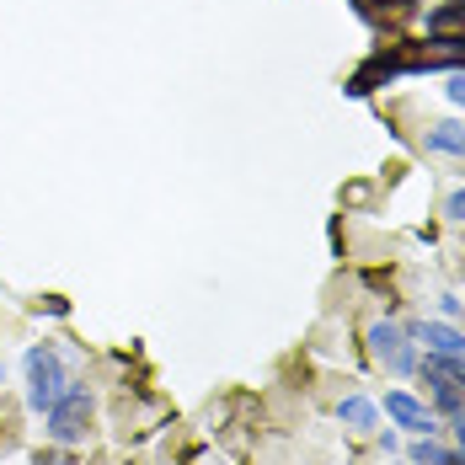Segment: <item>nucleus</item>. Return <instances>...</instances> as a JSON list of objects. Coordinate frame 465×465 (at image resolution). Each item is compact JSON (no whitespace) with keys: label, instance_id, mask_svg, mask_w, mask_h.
<instances>
[{"label":"nucleus","instance_id":"8","mask_svg":"<svg viewBox=\"0 0 465 465\" xmlns=\"http://www.w3.org/2000/svg\"><path fill=\"white\" fill-rule=\"evenodd\" d=\"M337 418L348 422V428H374V418H380V407H374L370 396H342Z\"/></svg>","mask_w":465,"mask_h":465},{"label":"nucleus","instance_id":"17","mask_svg":"<svg viewBox=\"0 0 465 465\" xmlns=\"http://www.w3.org/2000/svg\"><path fill=\"white\" fill-rule=\"evenodd\" d=\"M407 465H412V460H407Z\"/></svg>","mask_w":465,"mask_h":465},{"label":"nucleus","instance_id":"11","mask_svg":"<svg viewBox=\"0 0 465 465\" xmlns=\"http://www.w3.org/2000/svg\"><path fill=\"white\" fill-rule=\"evenodd\" d=\"M38 311H48V316H70V300H64V294H44Z\"/></svg>","mask_w":465,"mask_h":465},{"label":"nucleus","instance_id":"1","mask_svg":"<svg viewBox=\"0 0 465 465\" xmlns=\"http://www.w3.org/2000/svg\"><path fill=\"white\" fill-rule=\"evenodd\" d=\"M22 374H27V407L33 412H48V407H59V396L75 385L70 370H64V353L59 348H33L27 359H22Z\"/></svg>","mask_w":465,"mask_h":465},{"label":"nucleus","instance_id":"2","mask_svg":"<svg viewBox=\"0 0 465 465\" xmlns=\"http://www.w3.org/2000/svg\"><path fill=\"white\" fill-rule=\"evenodd\" d=\"M370 353L374 364H385L391 374H418V342H412V331L396 322H374L370 326Z\"/></svg>","mask_w":465,"mask_h":465},{"label":"nucleus","instance_id":"16","mask_svg":"<svg viewBox=\"0 0 465 465\" xmlns=\"http://www.w3.org/2000/svg\"><path fill=\"white\" fill-rule=\"evenodd\" d=\"M444 465H465V455H460V450H450V455H444Z\"/></svg>","mask_w":465,"mask_h":465},{"label":"nucleus","instance_id":"7","mask_svg":"<svg viewBox=\"0 0 465 465\" xmlns=\"http://www.w3.org/2000/svg\"><path fill=\"white\" fill-rule=\"evenodd\" d=\"M428 150L433 155H460L465 161V124H433L428 129Z\"/></svg>","mask_w":465,"mask_h":465},{"label":"nucleus","instance_id":"3","mask_svg":"<svg viewBox=\"0 0 465 465\" xmlns=\"http://www.w3.org/2000/svg\"><path fill=\"white\" fill-rule=\"evenodd\" d=\"M44 418H48V439H54V444H64V450L81 444V439H86V422H92V391H86V385H70V391L59 396V407H48Z\"/></svg>","mask_w":465,"mask_h":465},{"label":"nucleus","instance_id":"13","mask_svg":"<svg viewBox=\"0 0 465 465\" xmlns=\"http://www.w3.org/2000/svg\"><path fill=\"white\" fill-rule=\"evenodd\" d=\"M444 214H450V220H460V225H465V187H460V193H450V203H444Z\"/></svg>","mask_w":465,"mask_h":465},{"label":"nucleus","instance_id":"15","mask_svg":"<svg viewBox=\"0 0 465 465\" xmlns=\"http://www.w3.org/2000/svg\"><path fill=\"white\" fill-rule=\"evenodd\" d=\"M38 465H70L64 455H38Z\"/></svg>","mask_w":465,"mask_h":465},{"label":"nucleus","instance_id":"4","mask_svg":"<svg viewBox=\"0 0 465 465\" xmlns=\"http://www.w3.org/2000/svg\"><path fill=\"white\" fill-rule=\"evenodd\" d=\"M385 418L396 422V428H407L412 439L418 433H439V412L428 407V401H418V396H407V391H385Z\"/></svg>","mask_w":465,"mask_h":465},{"label":"nucleus","instance_id":"9","mask_svg":"<svg viewBox=\"0 0 465 465\" xmlns=\"http://www.w3.org/2000/svg\"><path fill=\"white\" fill-rule=\"evenodd\" d=\"M444 455H450V450H439L428 433H418V439H412V450H407V460H412V465H444Z\"/></svg>","mask_w":465,"mask_h":465},{"label":"nucleus","instance_id":"5","mask_svg":"<svg viewBox=\"0 0 465 465\" xmlns=\"http://www.w3.org/2000/svg\"><path fill=\"white\" fill-rule=\"evenodd\" d=\"M412 342H422L428 353H444V359H465V331L450 322H412Z\"/></svg>","mask_w":465,"mask_h":465},{"label":"nucleus","instance_id":"6","mask_svg":"<svg viewBox=\"0 0 465 465\" xmlns=\"http://www.w3.org/2000/svg\"><path fill=\"white\" fill-rule=\"evenodd\" d=\"M422 370V385L433 391V412H444V418H460L465 412V391L450 380V374H439V370H428V364H418Z\"/></svg>","mask_w":465,"mask_h":465},{"label":"nucleus","instance_id":"10","mask_svg":"<svg viewBox=\"0 0 465 465\" xmlns=\"http://www.w3.org/2000/svg\"><path fill=\"white\" fill-rule=\"evenodd\" d=\"M428 370L450 374V380H455V385L465 391V359H444V353H428Z\"/></svg>","mask_w":465,"mask_h":465},{"label":"nucleus","instance_id":"14","mask_svg":"<svg viewBox=\"0 0 465 465\" xmlns=\"http://www.w3.org/2000/svg\"><path fill=\"white\" fill-rule=\"evenodd\" d=\"M455 444H460V455H465V412L455 418Z\"/></svg>","mask_w":465,"mask_h":465},{"label":"nucleus","instance_id":"12","mask_svg":"<svg viewBox=\"0 0 465 465\" xmlns=\"http://www.w3.org/2000/svg\"><path fill=\"white\" fill-rule=\"evenodd\" d=\"M444 92H450V102H455V107H465V70H455V75H450V86H444Z\"/></svg>","mask_w":465,"mask_h":465}]
</instances>
